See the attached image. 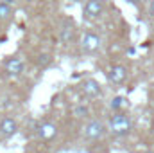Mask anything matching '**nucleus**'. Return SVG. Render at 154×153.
<instances>
[{"instance_id": "f257e3e1", "label": "nucleus", "mask_w": 154, "mask_h": 153, "mask_svg": "<svg viewBox=\"0 0 154 153\" xmlns=\"http://www.w3.org/2000/svg\"><path fill=\"white\" fill-rule=\"evenodd\" d=\"M109 130L115 135H118V137H124V135L131 133L133 122H131V119L124 114V112H116L115 115L109 117Z\"/></svg>"}, {"instance_id": "f03ea898", "label": "nucleus", "mask_w": 154, "mask_h": 153, "mask_svg": "<svg viewBox=\"0 0 154 153\" xmlns=\"http://www.w3.org/2000/svg\"><path fill=\"white\" fill-rule=\"evenodd\" d=\"M104 13V2L102 0H88L82 7V15L88 20H97Z\"/></svg>"}, {"instance_id": "7ed1b4c3", "label": "nucleus", "mask_w": 154, "mask_h": 153, "mask_svg": "<svg viewBox=\"0 0 154 153\" xmlns=\"http://www.w3.org/2000/svg\"><path fill=\"white\" fill-rule=\"evenodd\" d=\"M104 124L100 122V121H97V119H91L86 126H84V137L88 139V141H97V139H100L102 135H104Z\"/></svg>"}, {"instance_id": "20e7f679", "label": "nucleus", "mask_w": 154, "mask_h": 153, "mask_svg": "<svg viewBox=\"0 0 154 153\" xmlns=\"http://www.w3.org/2000/svg\"><path fill=\"white\" fill-rule=\"evenodd\" d=\"M81 90H82V94H84L86 97H90V99H95V97H99V96H100V92H102V86H100V83H99L97 79H93V77H88V79H84V81H82V85H81Z\"/></svg>"}, {"instance_id": "39448f33", "label": "nucleus", "mask_w": 154, "mask_h": 153, "mask_svg": "<svg viewBox=\"0 0 154 153\" xmlns=\"http://www.w3.org/2000/svg\"><path fill=\"white\" fill-rule=\"evenodd\" d=\"M100 45H102V40H100V36H99L97 33H86V34H84V38H82V49H84L88 54L97 52V50L100 49Z\"/></svg>"}, {"instance_id": "423d86ee", "label": "nucleus", "mask_w": 154, "mask_h": 153, "mask_svg": "<svg viewBox=\"0 0 154 153\" xmlns=\"http://www.w3.org/2000/svg\"><path fill=\"white\" fill-rule=\"evenodd\" d=\"M25 69V63L22 58H9L4 61V70L9 74V76H20Z\"/></svg>"}, {"instance_id": "0eeeda50", "label": "nucleus", "mask_w": 154, "mask_h": 153, "mask_svg": "<svg viewBox=\"0 0 154 153\" xmlns=\"http://www.w3.org/2000/svg\"><path fill=\"white\" fill-rule=\"evenodd\" d=\"M16 132H18V124L13 117H4L0 121V135L4 139H11L13 135H16Z\"/></svg>"}, {"instance_id": "6e6552de", "label": "nucleus", "mask_w": 154, "mask_h": 153, "mask_svg": "<svg viewBox=\"0 0 154 153\" xmlns=\"http://www.w3.org/2000/svg\"><path fill=\"white\" fill-rule=\"evenodd\" d=\"M109 79L115 85H124L125 79H127V69L124 65H113L109 69Z\"/></svg>"}, {"instance_id": "1a4fd4ad", "label": "nucleus", "mask_w": 154, "mask_h": 153, "mask_svg": "<svg viewBox=\"0 0 154 153\" xmlns=\"http://www.w3.org/2000/svg\"><path fill=\"white\" fill-rule=\"evenodd\" d=\"M38 135L43 141H52L57 135V128L52 122H43V124H39V128H38Z\"/></svg>"}, {"instance_id": "9d476101", "label": "nucleus", "mask_w": 154, "mask_h": 153, "mask_svg": "<svg viewBox=\"0 0 154 153\" xmlns=\"http://www.w3.org/2000/svg\"><path fill=\"white\" fill-rule=\"evenodd\" d=\"M111 108L116 110V112H122V110L129 108V101H127V97H124V96H115L113 101H111Z\"/></svg>"}, {"instance_id": "9b49d317", "label": "nucleus", "mask_w": 154, "mask_h": 153, "mask_svg": "<svg viewBox=\"0 0 154 153\" xmlns=\"http://www.w3.org/2000/svg\"><path fill=\"white\" fill-rule=\"evenodd\" d=\"M59 38H61L63 43H68L70 40L74 38V27H72L70 24L63 25V27H61V33H59Z\"/></svg>"}, {"instance_id": "f8f14e48", "label": "nucleus", "mask_w": 154, "mask_h": 153, "mask_svg": "<svg viewBox=\"0 0 154 153\" xmlns=\"http://www.w3.org/2000/svg\"><path fill=\"white\" fill-rule=\"evenodd\" d=\"M13 16V7L7 2H0V20H9Z\"/></svg>"}, {"instance_id": "ddd939ff", "label": "nucleus", "mask_w": 154, "mask_h": 153, "mask_svg": "<svg viewBox=\"0 0 154 153\" xmlns=\"http://www.w3.org/2000/svg\"><path fill=\"white\" fill-rule=\"evenodd\" d=\"M74 112H75V115H79V117H84V115H88V108H86V106H77Z\"/></svg>"}, {"instance_id": "4468645a", "label": "nucleus", "mask_w": 154, "mask_h": 153, "mask_svg": "<svg viewBox=\"0 0 154 153\" xmlns=\"http://www.w3.org/2000/svg\"><path fill=\"white\" fill-rule=\"evenodd\" d=\"M149 13H151V16L154 18V0L151 2V5H149Z\"/></svg>"}, {"instance_id": "2eb2a0df", "label": "nucleus", "mask_w": 154, "mask_h": 153, "mask_svg": "<svg viewBox=\"0 0 154 153\" xmlns=\"http://www.w3.org/2000/svg\"><path fill=\"white\" fill-rule=\"evenodd\" d=\"M129 2H131V4H134V5H140L143 0H129Z\"/></svg>"}, {"instance_id": "dca6fc26", "label": "nucleus", "mask_w": 154, "mask_h": 153, "mask_svg": "<svg viewBox=\"0 0 154 153\" xmlns=\"http://www.w3.org/2000/svg\"><path fill=\"white\" fill-rule=\"evenodd\" d=\"M2 2H7V4H14L16 0H2Z\"/></svg>"}, {"instance_id": "f3484780", "label": "nucleus", "mask_w": 154, "mask_h": 153, "mask_svg": "<svg viewBox=\"0 0 154 153\" xmlns=\"http://www.w3.org/2000/svg\"><path fill=\"white\" fill-rule=\"evenodd\" d=\"M152 130H154V128H152Z\"/></svg>"}]
</instances>
